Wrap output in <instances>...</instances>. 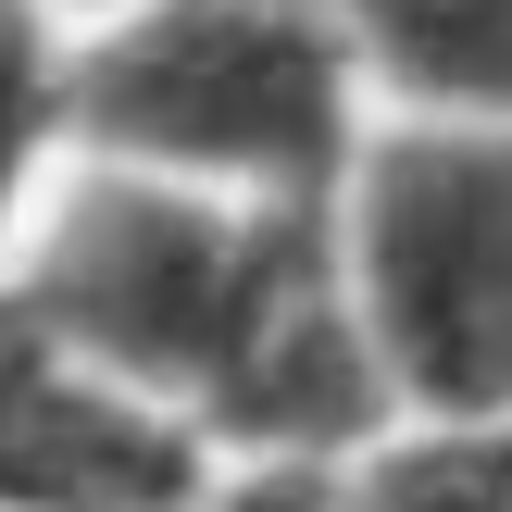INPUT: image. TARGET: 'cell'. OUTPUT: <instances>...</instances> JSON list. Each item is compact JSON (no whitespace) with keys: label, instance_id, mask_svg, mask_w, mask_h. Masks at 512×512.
<instances>
[{"label":"cell","instance_id":"6da1fadb","mask_svg":"<svg viewBox=\"0 0 512 512\" xmlns=\"http://www.w3.org/2000/svg\"><path fill=\"white\" fill-rule=\"evenodd\" d=\"M0 288L113 388L175 413L225 475H338L400 425L363 313L338 288V225L263 200L63 163Z\"/></svg>","mask_w":512,"mask_h":512},{"label":"cell","instance_id":"7a4b0ae2","mask_svg":"<svg viewBox=\"0 0 512 512\" xmlns=\"http://www.w3.org/2000/svg\"><path fill=\"white\" fill-rule=\"evenodd\" d=\"M363 138L375 88L325 0H150L75 38V163L263 213H338Z\"/></svg>","mask_w":512,"mask_h":512},{"label":"cell","instance_id":"3957f363","mask_svg":"<svg viewBox=\"0 0 512 512\" xmlns=\"http://www.w3.org/2000/svg\"><path fill=\"white\" fill-rule=\"evenodd\" d=\"M325 225L400 425L512 413V125L375 113Z\"/></svg>","mask_w":512,"mask_h":512},{"label":"cell","instance_id":"277c9868","mask_svg":"<svg viewBox=\"0 0 512 512\" xmlns=\"http://www.w3.org/2000/svg\"><path fill=\"white\" fill-rule=\"evenodd\" d=\"M225 463L138 388L75 363L0 288V512H113V500H213Z\"/></svg>","mask_w":512,"mask_h":512},{"label":"cell","instance_id":"5b68a950","mask_svg":"<svg viewBox=\"0 0 512 512\" xmlns=\"http://www.w3.org/2000/svg\"><path fill=\"white\" fill-rule=\"evenodd\" d=\"M375 113L512 125V0H325Z\"/></svg>","mask_w":512,"mask_h":512},{"label":"cell","instance_id":"8992f818","mask_svg":"<svg viewBox=\"0 0 512 512\" xmlns=\"http://www.w3.org/2000/svg\"><path fill=\"white\" fill-rule=\"evenodd\" d=\"M75 163V25L50 0H0V275H13L38 200Z\"/></svg>","mask_w":512,"mask_h":512},{"label":"cell","instance_id":"52a82bcc","mask_svg":"<svg viewBox=\"0 0 512 512\" xmlns=\"http://www.w3.org/2000/svg\"><path fill=\"white\" fill-rule=\"evenodd\" d=\"M338 512H512V413L475 425H388L363 463L325 475Z\"/></svg>","mask_w":512,"mask_h":512},{"label":"cell","instance_id":"ba28073f","mask_svg":"<svg viewBox=\"0 0 512 512\" xmlns=\"http://www.w3.org/2000/svg\"><path fill=\"white\" fill-rule=\"evenodd\" d=\"M50 13H63L75 38H88V25H125V13H150V0H50Z\"/></svg>","mask_w":512,"mask_h":512},{"label":"cell","instance_id":"9c48e42d","mask_svg":"<svg viewBox=\"0 0 512 512\" xmlns=\"http://www.w3.org/2000/svg\"><path fill=\"white\" fill-rule=\"evenodd\" d=\"M113 512H213V500H113Z\"/></svg>","mask_w":512,"mask_h":512}]
</instances>
